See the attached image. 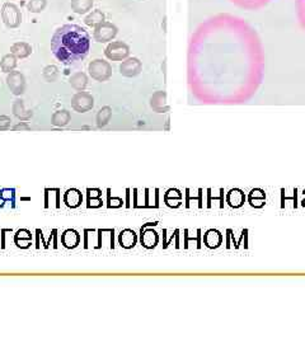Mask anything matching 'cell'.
Wrapping results in <instances>:
<instances>
[{"label":"cell","instance_id":"6da1fadb","mask_svg":"<svg viewBox=\"0 0 305 343\" xmlns=\"http://www.w3.org/2000/svg\"><path fill=\"white\" fill-rule=\"evenodd\" d=\"M91 50V36L78 24H64L51 38V51L59 61L71 65L84 60Z\"/></svg>","mask_w":305,"mask_h":343},{"label":"cell","instance_id":"7a4b0ae2","mask_svg":"<svg viewBox=\"0 0 305 343\" xmlns=\"http://www.w3.org/2000/svg\"><path fill=\"white\" fill-rule=\"evenodd\" d=\"M2 21L7 28H18L22 23V13L14 3H4L2 7Z\"/></svg>","mask_w":305,"mask_h":343},{"label":"cell","instance_id":"3957f363","mask_svg":"<svg viewBox=\"0 0 305 343\" xmlns=\"http://www.w3.org/2000/svg\"><path fill=\"white\" fill-rule=\"evenodd\" d=\"M89 75L97 81H106L112 76V66L108 61L102 59H96L88 66Z\"/></svg>","mask_w":305,"mask_h":343},{"label":"cell","instance_id":"277c9868","mask_svg":"<svg viewBox=\"0 0 305 343\" xmlns=\"http://www.w3.org/2000/svg\"><path fill=\"white\" fill-rule=\"evenodd\" d=\"M117 33H118V28L116 27L115 24L111 23V22L105 21L94 27L93 37L97 42L106 43V42H111V41L117 36Z\"/></svg>","mask_w":305,"mask_h":343},{"label":"cell","instance_id":"5b68a950","mask_svg":"<svg viewBox=\"0 0 305 343\" xmlns=\"http://www.w3.org/2000/svg\"><path fill=\"white\" fill-rule=\"evenodd\" d=\"M105 55L108 60H112V61H123L129 57L130 47L127 43L122 42V41H112L106 47Z\"/></svg>","mask_w":305,"mask_h":343},{"label":"cell","instance_id":"8992f818","mask_svg":"<svg viewBox=\"0 0 305 343\" xmlns=\"http://www.w3.org/2000/svg\"><path fill=\"white\" fill-rule=\"evenodd\" d=\"M94 107V98L88 92H78L71 98V108L75 112L84 113Z\"/></svg>","mask_w":305,"mask_h":343},{"label":"cell","instance_id":"52a82bcc","mask_svg":"<svg viewBox=\"0 0 305 343\" xmlns=\"http://www.w3.org/2000/svg\"><path fill=\"white\" fill-rule=\"evenodd\" d=\"M7 85L14 96H22L26 92L27 83H26V78L21 71L13 70L7 76Z\"/></svg>","mask_w":305,"mask_h":343},{"label":"cell","instance_id":"ba28073f","mask_svg":"<svg viewBox=\"0 0 305 343\" xmlns=\"http://www.w3.org/2000/svg\"><path fill=\"white\" fill-rule=\"evenodd\" d=\"M141 70L142 64L137 57H127L120 65L121 75L126 76V78H135L141 72Z\"/></svg>","mask_w":305,"mask_h":343},{"label":"cell","instance_id":"9c48e42d","mask_svg":"<svg viewBox=\"0 0 305 343\" xmlns=\"http://www.w3.org/2000/svg\"><path fill=\"white\" fill-rule=\"evenodd\" d=\"M150 106L156 112H167L168 105H167V94L164 91H158L152 94L150 98Z\"/></svg>","mask_w":305,"mask_h":343},{"label":"cell","instance_id":"30bf717a","mask_svg":"<svg viewBox=\"0 0 305 343\" xmlns=\"http://www.w3.org/2000/svg\"><path fill=\"white\" fill-rule=\"evenodd\" d=\"M82 201H83V195L79 190L77 188H71V190H67L64 195V204L67 207H71V209H77V207L81 206Z\"/></svg>","mask_w":305,"mask_h":343},{"label":"cell","instance_id":"8fae6325","mask_svg":"<svg viewBox=\"0 0 305 343\" xmlns=\"http://www.w3.org/2000/svg\"><path fill=\"white\" fill-rule=\"evenodd\" d=\"M11 54H13L17 59H26L32 54V47L30 43L19 41L11 46Z\"/></svg>","mask_w":305,"mask_h":343},{"label":"cell","instance_id":"7c38bea8","mask_svg":"<svg viewBox=\"0 0 305 343\" xmlns=\"http://www.w3.org/2000/svg\"><path fill=\"white\" fill-rule=\"evenodd\" d=\"M71 120V115L67 110H59L56 112L52 113L51 116V125H54L56 127H64Z\"/></svg>","mask_w":305,"mask_h":343},{"label":"cell","instance_id":"4fadbf2b","mask_svg":"<svg viewBox=\"0 0 305 343\" xmlns=\"http://www.w3.org/2000/svg\"><path fill=\"white\" fill-rule=\"evenodd\" d=\"M12 111H13V115L17 118H19L21 121H27L30 118H32L33 113L32 111L26 110L24 107V102L22 100H16L14 101L13 106H12Z\"/></svg>","mask_w":305,"mask_h":343},{"label":"cell","instance_id":"5bb4252c","mask_svg":"<svg viewBox=\"0 0 305 343\" xmlns=\"http://www.w3.org/2000/svg\"><path fill=\"white\" fill-rule=\"evenodd\" d=\"M61 243L65 248L71 249V248H75L81 243V235L75 230H71V229L65 230L61 235Z\"/></svg>","mask_w":305,"mask_h":343},{"label":"cell","instance_id":"9a60e30c","mask_svg":"<svg viewBox=\"0 0 305 343\" xmlns=\"http://www.w3.org/2000/svg\"><path fill=\"white\" fill-rule=\"evenodd\" d=\"M94 0H71L70 7L71 11L77 14H87L92 11Z\"/></svg>","mask_w":305,"mask_h":343},{"label":"cell","instance_id":"2e32d148","mask_svg":"<svg viewBox=\"0 0 305 343\" xmlns=\"http://www.w3.org/2000/svg\"><path fill=\"white\" fill-rule=\"evenodd\" d=\"M69 83L71 85V88H74L77 92H83L87 88V85H88V76L82 71L75 72V74L71 75V78H70Z\"/></svg>","mask_w":305,"mask_h":343},{"label":"cell","instance_id":"e0dca14e","mask_svg":"<svg viewBox=\"0 0 305 343\" xmlns=\"http://www.w3.org/2000/svg\"><path fill=\"white\" fill-rule=\"evenodd\" d=\"M118 241H120L121 247L129 249V248L134 247L135 243H136V235H135L132 230L126 229V230L121 231L120 236H118Z\"/></svg>","mask_w":305,"mask_h":343},{"label":"cell","instance_id":"ac0fdd59","mask_svg":"<svg viewBox=\"0 0 305 343\" xmlns=\"http://www.w3.org/2000/svg\"><path fill=\"white\" fill-rule=\"evenodd\" d=\"M105 13L101 9H96V11H92L91 13H88V16L84 18V23L89 27H96L99 23L105 22Z\"/></svg>","mask_w":305,"mask_h":343},{"label":"cell","instance_id":"d6986e66","mask_svg":"<svg viewBox=\"0 0 305 343\" xmlns=\"http://www.w3.org/2000/svg\"><path fill=\"white\" fill-rule=\"evenodd\" d=\"M111 117H112V108L110 106H105L102 107L101 110L97 113V126L98 127H105L106 125L110 122Z\"/></svg>","mask_w":305,"mask_h":343},{"label":"cell","instance_id":"ffe728a7","mask_svg":"<svg viewBox=\"0 0 305 343\" xmlns=\"http://www.w3.org/2000/svg\"><path fill=\"white\" fill-rule=\"evenodd\" d=\"M17 57L14 56L13 54H7L4 55L3 59H2V61H0V69H2V71L3 72H11L13 71V70H16L17 67Z\"/></svg>","mask_w":305,"mask_h":343},{"label":"cell","instance_id":"44dd1931","mask_svg":"<svg viewBox=\"0 0 305 343\" xmlns=\"http://www.w3.org/2000/svg\"><path fill=\"white\" fill-rule=\"evenodd\" d=\"M42 76L48 83H54L59 78V67L55 66V65H48V66L43 69Z\"/></svg>","mask_w":305,"mask_h":343},{"label":"cell","instance_id":"7402d4cb","mask_svg":"<svg viewBox=\"0 0 305 343\" xmlns=\"http://www.w3.org/2000/svg\"><path fill=\"white\" fill-rule=\"evenodd\" d=\"M141 243L146 248L156 247L157 243H158V235H157L156 231L146 230L144 233V235L141 234Z\"/></svg>","mask_w":305,"mask_h":343},{"label":"cell","instance_id":"603a6c76","mask_svg":"<svg viewBox=\"0 0 305 343\" xmlns=\"http://www.w3.org/2000/svg\"><path fill=\"white\" fill-rule=\"evenodd\" d=\"M14 240H16V244L18 247L27 248L31 243V233L28 230H19Z\"/></svg>","mask_w":305,"mask_h":343},{"label":"cell","instance_id":"cb8c5ba5","mask_svg":"<svg viewBox=\"0 0 305 343\" xmlns=\"http://www.w3.org/2000/svg\"><path fill=\"white\" fill-rule=\"evenodd\" d=\"M47 7V0H30L27 3V11L31 13H41Z\"/></svg>","mask_w":305,"mask_h":343},{"label":"cell","instance_id":"d4e9b609","mask_svg":"<svg viewBox=\"0 0 305 343\" xmlns=\"http://www.w3.org/2000/svg\"><path fill=\"white\" fill-rule=\"evenodd\" d=\"M0 199L3 200L4 202L9 201V200L14 199V191L9 190V188H4V190L0 191Z\"/></svg>","mask_w":305,"mask_h":343},{"label":"cell","instance_id":"484cf974","mask_svg":"<svg viewBox=\"0 0 305 343\" xmlns=\"http://www.w3.org/2000/svg\"><path fill=\"white\" fill-rule=\"evenodd\" d=\"M11 124H12V120L9 116H0V131H3V130H8L9 127H11Z\"/></svg>","mask_w":305,"mask_h":343},{"label":"cell","instance_id":"4316f807","mask_svg":"<svg viewBox=\"0 0 305 343\" xmlns=\"http://www.w3.org/2000/svg\"><path fill=\"white\" fill-rule=\"evenodd\" d=\"M87 192H88V199H98L99 196L102 195L99 190H91V188Z\"/></svg>","mask_w":305,"mask_h":343},{"label":"cell","instance_id":"83f0119b","mask_svg":"<svg viewBox=\"0 0 305 343\" xmlns=\"http://www.w3.org/2000/svg\"><path fill=\"white\" fill-rule=\"evenodd\" d=\"M13 130H16V131H18V130H31V126L27 122H19L16 126H13Z\"/></svg>","mask_w":305,"mask_h":343},{"label":"cell","instance_id":"f1b7e54d","mask_svg":"<svg viewBox=\"0 0 305 343\" xmlns=\"http://www.w3.org/2000/svg\"><path fill=\"white\" fill-rule=\"evenodd\" d=\"M102 205V201L98 199H88V207H99Z\"/></svg>","mask_w":305,"mask_h":343}]
</instances>
